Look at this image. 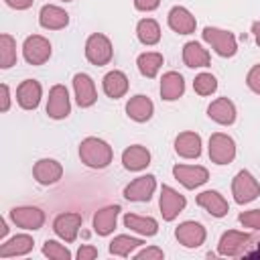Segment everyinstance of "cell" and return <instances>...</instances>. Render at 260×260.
Here are the masks:
<instances>
[{
    "mask_svg": "<svg viewBox=\"0 0 260 260\" xmlns=\"http://www.w3.org/2000/svg\"><path fill=\"white\" fill-rule=\"evenodd\" d=\"M112 146L108 142H104L102 138H95V136H89V138H83L81 144H79V158L83 165L91 167V169H104L112 162Z\"/></svg>",
    "mask_w": 260,
    "mask_h": 260,
    "instance_id": "cell-1",
    "label": "cell"
},
{
    "mask_svg": "<svg viewBox=\"0 0 260 260\" xmlns=\"http://www.w3.org/2000/svg\"><path fill=\"white\" fill-rule=\"evenodd\" d=\"M201 37H203L205 43L211 45V49L219 57H234L236 51H238L236 37L230 30H221V28H215V26H205L203 32H201Z\"/></svg>",
    "mask_w": 260,
    "mask_h": 260,
    "instance_id": "cell-2",
    "label": "cell"
},
{
    "mask_svg": "<svg viewBox=\"0 0 260 260\" xmlns=\"http://www.w3.org/2000/svg\"><path fill=\"white\" fill-rule=\"evenodd\" d=\"M112 55H114V49H112V43H110V39L106 35L93 32V35L87 37V41H85V57H87V61L91 65L102 67L106 63H110Z\"/></svg>",
    "mask_w": 260,
    "mask_h": 260,
    "instance_id": "cell-3",
    "label": "cell"
},
{
    "mask_svg": "<svg viewBox=\"0 0 260 260\" xmlns=\"http://www.w3.org/2000/svg\"><path fill=\"white\" fill-rule=\"evenodd\" d=\"M232 195H234V201L244 205V203H250L254 201L258 195H260V185L258 181L254 179V175L250 171H240L234 181H232Z\"/></svg>",
    "mask_w": 260,
    "mask_h": 260,
    "instance_id": "cell-4",
    "label": "cell"
},
{
    "mask_svg": "<svg viewBox=\"0 0 260 260\" xmlns=\"http://www.w3.org/2000/svg\"><path fill=\"white\" fill-rule=\"evenodd\" d=\"M209 158L215 165H230L236 158V142L223 132L211 134V138H209Z\"/></svg>",
    "mask_w": 260,
    "mask_h": 260,
    "instance_id": "cell-5",
    "label": "cell"
},
{
    "mask_svg": "<svg viewBox=\"0 0 260 260\" xmlns=\"http://www.w3.org/2000/svg\"><path fill=\"white\" fill-rule=\"evenodd\" d=\"M158 205H160V213H162V219L165 221H173L187 205V199L175 191L173 187L169 185H162L160 187V199H158Z\"/></svg>",
    "mask_w": 260,
    "mask_h": 260,
    "instance_id": "cell-6",
    "label": "cell"
},
{
    "mask_svg": "<svg viewBox=\"0 0 260 260\" xmlns=\"http://www.w3.org/2000/svg\"><path fill=\"white\" fill-rule=\"evenodd\" d=\"M22 55H24L26 63H30V65H43L51 57V43L45 37H41V35L26 37V41L22 45Z\"/></svg>",
    "mask_w": 260,
    "mask_h": 260,
    "instance_id": "cell-7",
    "label": "cell"
},
{
    "mask_svg": "<svg viewBox=\"0 0 260 260\" xmlns=\"http://www.w3.org/2000/svg\"><path fill=\"white\" fill-rule=\"evenodd\" d=\"M71 112V104H69V93H67V87L57 83L51 87L49 91V102H47V114L49 118L53 120H63L67 118Z\"/></svg>",
    "mask_w": 260,
    "mask_h": 260,
    "instance_id": "cell-8",
    "label": "cell"
},
{
    "mask_svg": "<svg viewBox=\"0 0 260 260\" xmlns=\"http://www.w3.org/2000/svg\"><path fill=\"white\" fill-rule=\"evenodd\" d=\"M250 234L244 232H236V230H228L221 234L219 244H217V252L219 256H240L246 246L250 244Z\"/></svg>",
    "mask_w": 260,
    "mask_h": 260,
    "instance_id": "cell-9",
    "label": "cell"
},
{
    "mask_svg": "<svg viewBox=\"0 0 260 260\" xmlns=\"http://www.w3.org/2000/svg\"><path fill=\"white\" fill-rule=\"evenodd\" d=\"M173 175L187 189H195V187L207 183V179H209L207 169L205 167H197V165L195 167L193 165H175L173 167Z\"/></svg>",
    "mask_w": 260,
    "mask_h": 260,
    "instance_id": "cell-10",
    "label": "cell"
},
{
    "mask_svg": "<svg viewBox=\"0 0 260 260\" xmlns=\"http://www.w3.org/2000/svg\"><path fill=\"white\" fill-rule=\"evenodd\" d=\"M81 221H83L81 213H59L55 217V221H53V232L61 240H65V242L71 244L77 238V232L81 228Z\"/></svg>",
    "mask_w": 260,
    "mask_h": 260,
    "instance_id": "cell-11",
    "label": "cell"
},
{
    "mask_svg": "<svg viewBox=\"0 0 260 260\" xmlns=\"http://www.w3.org/2000/svg\"><path fill=\"white\" fill-rule=\"evenodd\" d=\"M205 236H207L205 228L201 223H197V221H183L175 230V238L185 248H199L205 242Z\"/></svg>",
    "mask_w": 260,
    "mask_h": 260,
    "instance_id": "cell-12",
    "label": "cell"
},
{
    "mask_svg": "<svg viewBox=\"0 0 260 260\" xmlns=\"http://www.w3.org/2000/svg\"><path fill=\"white\" fill-rule=\"evenodd\" d=\"M154 189H156V179L152 175H144L124 187V197L128 201H148Z\"/></svg>",
    "mask_w": 260,
    "mask_h": 260,
    "instance_id": "cell-13",
    "label": "cell"
},
{
    "mask_svg": "<svg viewBox=\"0 0 260 260\" xmlns=\"http://www.w3.org/2000/svg\"><path fill=\"white\" fill-rule=\"evenodd\" d=\"M73 89H75V100H77L79 108H89V106L95 104V100H98L95 85H93V79L87 73H75Z\"/></svg>",
    "mask_w": 260,
    "mask_h": 260,
    "instance_id": "cell-14",
    "label": "cell"
},
{
    "mask_svg": "<svg viewBox=\"0 0 260 260\" xmlns=\"http://www.w3.org/2000/svg\"><path fill=\"white\" fill-rule=\"evenodd\" d=\"M10 219L22 230H39L45 223V213L39 207H14L10 211Z\"/></svg>",
    "mask_w": 260,
    "mask_h": 260,
    "instance_id": "cell-15",
    "label": "cell"
},
{
    "mask_svg": "<svg viewBox=\"0 0 260 260\" xmlns=\"http://www.w3.org/2000/svg\"><path fill=\"white\" fill-rule=\"evenodd\" d=\"M61 175H63V167L55 158H41L32 167V177L41 185H53L61 179Z\"/></svg>",
    "mask_w": 260,
    "mask_h": 260,
    "instance_id": "cell-16",
    "label": "cell"
},
{
    "mask_svg": "<svg viewBox=\"0 0 260 260\" xmlns=\"http://www.w3.org/2000/svg\"><path fill=\"white\" fill-rule=\"evenodd\" d=\"M167 22H169V26H171L175 32H179V35H191V32L195 30V26H197L195 16H193L185 6H173V8L169 10Z\"/></svg>",
    "mask_w": 260,
    "mask_h": 260,
    "instance_id": "cell-17",
    "label": "cell"
},
{
    "mask_svg": "<svg viewBox=\"0 0 260 260\" xmlns=\"http://www.w3.org/2000/svg\"><path fill=\"white\" fill-rule=\"evenodd\" d=\"M39 22L43 28L59 30V28H65L69 24V14L55 4H45L39 12Z\"/></svg>",
    "mask_w": 260,
    "mask_h": 260,
    "instance_id": "cell-18",
    "label": "cell"
},
{
    "mask_svg": "<svg viewBox=\"0 0 260 260\" xmlns=\"http://www.w3.org/2000/svg\"><path fill=\"white\" fill-rule=\"evenodd\" d=\"M41 83L35 79H24L16 89V102L22 110H35L41 102Z\"/></svg>",
    "mask_w": 260,
    "mask_h": 260,
    "instance_id": "cell-19",
    "label": "cell"
},
{
    "mask_svg": "<svg viewBox=\"0 0 260 260\" xmlns=\"http://www.w3.org/2000/svg\"><path fill=\"white\" fill-rule=\"evenodd\" d=\"M207 116L217 122V124H223V126H230L236 122V106L228 100V98H217L209 104L207 108Z\"/></svg>",
    "mask_w": 260,
    "mask_h": 260,
    "instance_id": "cell-20",
    "label": "cell"
},
{
    "mask_svg": "<svg viewBox=\"0 0 260 260\" xmlns=\"http://www.w3.org/2000/svg\"><path fill=\"white\" fill-rule=\"evenodd\" d=\"M118 213H120V205H108L100 211L93 213V230L100 236H110L116 228L118 221Z\"/></svg>",
    "mask_w": 260,
    "mask_h": 260,
    "instance_id": "cell-21",
    "label": "cell"
},
{
    "mask_svg": "<svg viewBox=\"0 0 260 260\" xmlns=\"http://www.w3.org/2000/svg\"><path fill=\"white\" fill-rule=\"evenodd\" d=\"M175 150L183 158H197L201 154V136L195 132H181L175 138Z\"/></svg>",
    "mask_w": 260,
    "mask_h": 260,
    "instance_id": "cell-22",
    "label": "cell"
},
{
    "mask_svg": "<svg viewBox=\"0 0 260 260\" xmlns=\"http://www.w3.org/2000/svg\"><path fill=\"white\" fill-rule=\"evenodd\" d=\"M122 165L128 171H142L150 165V152L140 144H132L122 152Z\"/></svg>",
    "mask_w": 260,
    "mask_h": 260,
    "instance_id": "cell-23",
    "label": "cell"
},
{
    "mask_svg": "<svg viewBox=\"0 0 260 260\" xmlns=\"http://www.w3.org/2000/svg\"><path fill=\"white\" fill-rule=\"evenodd\" d=\"M183 91H185V81H183L181 73L167 71L160 79V98L167 102H175L183 95Z\"/></svg>",
    "mask_w": 260,
    "mask_h": 260,
    "instance_id": "cell-24",
    "label": "cell"
},
{
    "mask_svg": "<svg viewBox=\"0 0 260 260\" xmlns=\"http://www.w3.org/2000/svg\"><path fill=\"white\" fill-rule=\"evenodd\" d=\"M197 205L203 207L205 211H209L213 217H223L228 213V201L223 199V195H219L217 191H203L197 195Z\"/></svg>",
    "mask_w": 260,
    "mask_h": 260,
    "instance_id": "cell-25",
    "label": "cell"
},
{
    "mask_svg": "<svg viewBox=\"0 0 260 260\" xmlns=\"http://www.w3.org/2000/svg\"><path fill=\"white\" fill-rule=\"evenodd\" d=\"M102 87H104V93H106L108 98L118 100V98H122V95L128 91V77H126L122 71L114 69V71H110V73L104 75Z\"/></svg>",
    "mask_w": 260,
    "mask_h": 260,
    "instance_id": "cell-26",
    "label": "cell"
},
{
    "mask_svg": "<svg viewBox=\"0 0 260 260\" xmlns=\"http://www.w3.org/2000/svg\"><path fill=\"white\" fill-rule=\"evenodd\" d=\"M152 112H154V106H152L150 98H146V95H134L126 104V114L134 122H146V120H150Z\"/></svg>",
    "mask_w": 260,
    "mask_h": 260,
    "instance_id": "cell-27",
    "label": "cell"
},
{
    "mask_svg": "<svg viewBox=\"0 0 260 260\" xmlns=\"http://www.w3.org/2000/svg\"><path fill=\"white\" fill-rule=\"evenodd\" d=\"M35 242L30 236L26 234H18V236H12L8 242H4L0 246V258H10V256H24L32 250Z\"/></svg>",
    "mask_w": 260,
    "mask_h": 260,
    "instance_id": "cell-28",
    "label": "cell"
},
{
    "mask_svg": "<svg viewBox=\"0 0 260 260\" xmlns=\"http://www.w3.org/2000/svg\"><path fill=\"white\" fill-rule=\"evenodd\" d=\"M183 61L191 69H195V67H207L209 65V53L199 43L189 41L183 47Z\"/></svg>",
    "mask_w": 260,
    "mask_h": 260,
    "instance_id": "cell-29",
    "label": "cell"
},
{
    "mask_svg": "<svg viewBox=\"0 0 260 260\" xmlns=\"http://www.w3.org/2000/svg\"><path fill=\"white\" fill-rule=\"evenodd\" d=\"M124 225L142 236H154L158 232V223L154 217H142V215H134V213L124 215Z\"/></svg>",
    "mask_w": 260,
    "mask_h": 260,
    "instance_id": "cell-30",
    "label": "cell"
},
{
    "mask_svg": "<svg viewBox=\"0 0 260 260\" xmlns=\"http://www.w3.org/2000/svg\"><path fill=\"white\" fill-rule=\"evenodd\" d=\"M136 35H138V41L142 45H156L160 41V26L156 20L152 18H142L136 26Z\"/></svg>",
    "mask_w": 260,
    "mask_h": 260,
    "instance_id": "cell-31",
    "label": "cell"
},
{
    "mask_svg": "<svg viewBox=\"0 0 260 260\" xmlns=\"http://www.w3.org/2000/svg\"><path fill=\"white\" fill-rule=\"evenodd\" d=\"M136 65H138V71L144 77L152 79V77H156V73H158V69L162 65V55L160 53H152V51L150 53H142V55H138Z\"/></svg>",
    "mask_w": 260,
    "mask_h": 260,
    "instance_id": "cell-32",
    "label": "cell"
},
{
    "mask_svg": "<svg viewBox=\"0 0 260 260\" xmlns=\"http://www.w3.org/2000/svg\"><path fill=\"white\" fill-rule=\"evenodd\" d=\"M144 242L138 240V238H132V236H116L112 242H110V254L114 256H130L132 250H136L138 246H142Z\"/></svg>",
    "mask_w": 260,
    "mask_h": 260,
    "instance_id": "cell-33",
    "label": "cell"
},
{
    "mask_svg": "<svg viewBox=\"0 0 260 260\" xmlns=\"http://www.w3.org/2000/svg\"><path fill=\"white\" fill-rule=\"evenodd\" d=\"M16 63V41L10 35H0V67L8 69Z\"/></svg>",
    "mask_w": 260,
    "mask_h": 260,
    "instance_id": "cell-34",
    "label": "cell"
},
{
    "mask_svg": "<svg viewBox=\"0 0 260 260\" xmlns=\"http://www.w3.org/2000/svg\"><path fill=\"white\" fill-rule=\"evenodd\" d=\"M193 89L199 95H211L217 89V79L211 73H199L195 77V81H193Z\"/></svg>",
    "mask_w": 260,
    "mask_h": 260,
    "instance_id": "cell-35",
    "label": "cell"
},
{
    "mask_svg": "<svg viewBox=\"0 0 260 260\" xmlns=\"http://www.w3.org/2000/svg\"><path fill=\"white\" fill-rule=\"evenodd\" d=\"M43 254L49 256L51 260H69L71 258V252L63 244H59L55 240H47L43 244Z\"/></svg>",
    "mask_w": 260,
    "mask_h": 260,
    "instance_id": "cell-36",
    "label": "cell"
},
{
    "mask_svg": "<svg viewBox=\"0 0 260 260\" xmlns=\"http://www.w3.org/2000/svg\"><path fill=\"white\" fill-rule=\"evenodd\" d=\"M240 223L244 228H252V230H260V209H250L240 213Z\"/></svg>",
    "mask_w": 260,
    "mask_h": 260,
    "instance_id": "cell-37",
    "label": "cell"
},
{
    "mask_svg": "<svg viewBox=\"0 0 260 260\" xmlns=\"http://www.w3.org/2000/svg\"><path fill=\"white\" fill-rule=\"evenodd\" d=\"M246 83H248V87H250L254 93L260 95V63L254 65V67L248 71V75H246Z\"/></svg>",
    "mask_w": 260,
    "mask_h": 260,
    "instance_id": "cell-38",
    "label": "cell"
},
{
    "mask_svg": "<svg viewBox=\"0 0 260 260\" xmlns=\"http://www.w3.org/2000/svg\"><path fill=\"white\" fill-rule=\"evenodd\" d=\"M160 0H134V8L136 10H142V12H150L154 8H158Z\"/></svg>",
    "mask_w": 260,
    "mask_h": 260,
    "instance_id": "cell-39",
    "label": "cell"
},
{
    "mask_svg": "<svg viewBox=\"0 0 260 260\" xmlns=\"http://www.w3.org/2000/svg\"><path fill=\"white\" fill-rule=\"evenodd\" d=\"M134 258L136 260H142V258H165V254H162L160 248H146V250H140Z\"/></svg>",
    "mask_w": 260,
    "mask_h": 260,
    "instance_id": "cell-40",
    "label": "cell"
},
{
    "mask_svg": "<svg viewBox=\"0 0 260 260\" xmlns=\"http://www.w3.org/2000/svg\"><path fill=\"white\" fill-rule=\"evenodd\" d=\"M95 256H98V248H93V246H81L77 250V258L79 260H93Z\"/></svg>",
    "mask_w": 260,
    "mask_h": 260,
    "instance_id": "cell-41",
    "label": "cell"
},
{
    "mask_svg": "<svg viewBox=\"0 0 260 260\" xmlns=\"http://www.w3.org/2000/svg\"><path fill=\"white\" fill-rule=\"evenodd\" d=\"M10 8H14V10H26V8H30L32 6V2L35 0H4Z\"/></svg>",
    "mask_w": 260,
    "mask_h": 260,
    "instance_id": "cell-42",
    "label": "cell"
},
{
    "mask_svg": "<svg viewBox=\"0 0 260 260\" xmlns=\"http://www.w3.org/2000/svg\"><path fill=\"white\" fill-rule=\"evenodd\" d=\"M0 91H2V112H8V108H10V93H8V85H4V83H2Z\"/></svg>",
    "mask_w": 260,
    "mask_h": 260,
    "instance_id": "cell-43",
    "label": "cell"
},
{
    "mask_svg": "<svg viewBox=\"0 0 260 260\" xmlns=\"http://www.w3.org/2000/svg\"><path fill=\"white\" fill-rule=\"evenodd\" d=\"M252 32H254V39H256V43H258V47H260V20H256V22L252 24Z\"/></svg>",
    "mask_w": 260,
    "mask_h": 260,
    "instance_id": "cell-44",
    "label": "cell"
},
{
    "mask_svg": "<svg viewBox=\"0 0 260 260\" xmlns=\"http://www.w3.org/2000/svg\"><path fill=\"white\" fill-rule=\"evenodd\" d=\"M6 232H8L6 221H4V219H0V238H4V236H6Z\"/></svg>",
    "mask_w": 260,
    "mask_h": 260,
    "instance_id": "cell-45",
    "label": "cell"
},
{
    "mask_svg": "<svg viewBox=\"0 0 260 260\" xmlns=\"http://www.w3.org/2000/svg\"><path fill=\"white\" fill-rule=\"evenodd\" d=\"M63 2H71V0H63Z\"/></svg>",
    "mask_w": 260,
    "mask_h": 260,
    "instance_id": "cell-46",
    "label": "cell"
}]
</instances>
